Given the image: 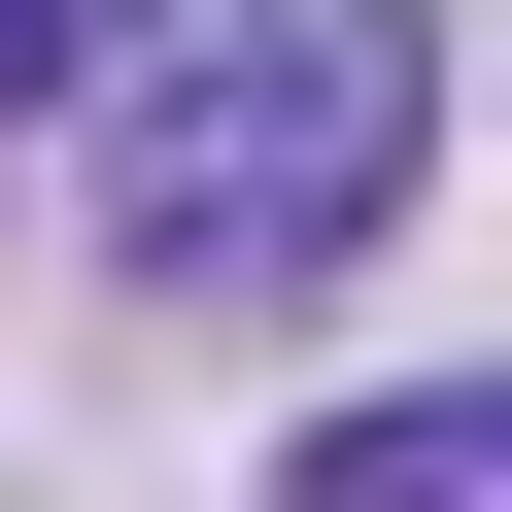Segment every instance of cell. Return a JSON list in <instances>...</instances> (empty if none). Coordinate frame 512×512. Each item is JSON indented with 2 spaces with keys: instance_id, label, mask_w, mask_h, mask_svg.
<instances>
[{
  "instance_id": "obj_3",
  "label": "cell",
  "mask_w": 512,
  "mask_h": 512,
  "mask_svg": "<svg viewBox=\"0 0 512 512\" xmlns=\"http://www.w3.org/2000/svg\"><path fill=\"white\" fill-rule=\"evenodd\" d=\"M137 35H205V0H0V137H69V103H103Z\"/></svg>"
},
{
  "instance_id": "obj_2",
  "label": "cell",
  "mask_w": 512,
  "mask_h": 512,
  "mask_svg": "<svg viewBox=\"0 0 512 512\" xmlns=\"http://www.w3.org/2000/svg\"><path fill=\"white\" fill-rule=\"evenodd\" d=\"M274 512H512V376H376V410H308Z\"/></svg>"
},
{
  "instance_id": "obj_1",
  "label": "cell",
  "mask_w": 512,
  "mask_h": 512,
  "mask_svg": "<svg viewBox=\"0 0 512 512\" xmlns=\"http://www.w3.org/2000/svg\"><path fill=\"white\" fill-rule=\"evenodd\" d=\"M410 171H444V0H205V35H137L103 239L171 308H308V274L410 239Z\"/></svg>"
}]
</instances>
